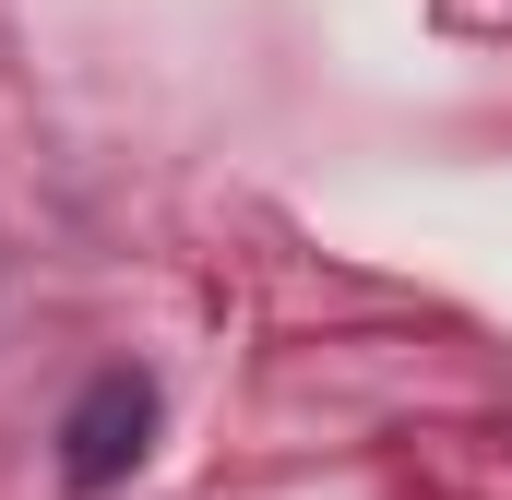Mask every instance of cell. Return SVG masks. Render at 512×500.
Segmentation results:
<instances>
[{"instance_id":"cell-1","label":"cell","mask_w":512,"mask_h":500,"mask_svg":"<svg viewBox=\"0 0 512 500\" xmlns=\"http://www.w3.org/2000/svg\"><path fill=\"white\" fill-rule=\"evenodd\" d=\"M143 441H155V381L143 370H96L72 393V417H60V489H120L131 465H143Z\"/></svg>"}]
</instances>
